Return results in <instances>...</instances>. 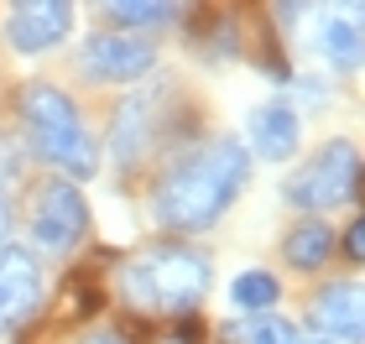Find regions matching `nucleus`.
<instances>
[{"label": "nucleus", "mask_w": 365, "mask_h": 344, "mask_svg": "<svg viewBox=\"0 0 365 344\" xmlns=\"http://www.w3.org/2000/svg\"><path fill=\"white\" fill-rule=\"evenodd\" d=\"M245 177H251V152L235 136H214L193 152L173 157V167L157 177L152 219L173 235H198V229L225 219V209L240 199Z\"/></svg>", "instance_id": "obj_1"}, {"label": "nucleus", "mask_w": 365, "mask_h": 344, "mask_svg": "<svg viewBox=\"0 0 365 344\" xmlns=\"http://www.w3.org/2000/svg\"><path fill=\"white\" fill-rule=\"evenodd\" d=\"M209 282H214L209 256L193 251V245H178V240L136 251L115 276L120 298L130 308H141V313H188L209 292Z\"/></svg>", "instance_id": "obj_2"}, {"label": "nucleus", "mask_w": 365, "mask_h": 344, "mask_svg": "<svg viewBox=\"0 0 365 344\" xmlns=\"http://www.w3.org/2000/svg\"><path fill=\"white\" fill-rule=\"evenodd\" d=\"M16 120H21V130H26L31 157L63 167L68 183H73V177L89 183V177L99 172V146L84 130V120H78V105L58 84H47V78L21 84V94H16Z\"/></svg>", "instance_id": "obj_3"}, {"label": "nucleus", "mask_w": 365, "mask_h": 344, "mask_svg": "<svg viewBox=\"0 0 365 344\" xmlns=\"http://www.w3.org/2000/svg\"><path fill=\"white\" fill-rule=\"evenodd\" d=\"M178 110H182V94L178 84H168V78H157V84L136 89L130 100L115 105V125H110V162L115 167H141L152 152H162V146L178 141Z\"/></svg>", "instance_id": "obj_4"}, {"label": "nucleus", "mask_w": 365, "mask_h": 344, "mask_svg": "<svg viewBox=\"0 0 365 344\" xmlns=\"http://www.w3.org/2000/svg\"><path fill=\"white\" fill-rule=\"evenodd\" d=\"M282 199L303 214H319V209H339L360 199V152L355 141H329L319 146L303 167H297L287 183H282Z\"/></svg>", "instance_id": "obj_5"}, {"label": "nucleus", "mask_w": 365, "mask_h": 344, "mask_svg": "<svg viewBox=\"0 0 365 344\" xmlns=\"http://www.w3.org/2000/svg\"><path fill=\"white\" fill-rule=\"evenodd\" d=\"M26 224H31V240L42 251H73L78 240L89 235V204L78 183L68 177H42L31 188V209H26Z\"/></svg>", "instance_id": "obj_6"}, {"label": "nucleus", "mask_w": 365, "mask_h": 344, "mask_svg": "<svg viewBox=\"0 0 365 344\" xmlns=\"http://www.w3.org/2000/svg\"><path fill=\"white\" fill-rule=\"evenodd\" d=\"M78 68L94 84H136V78H146L157 68V42L130 37V31H99V37L84 42Z\"/></svg>", "instance_id": "obj_7"}, {"label": "nucleus", "mask_w": 365, "mask_h": 344, "mask_svg": "<svg viewBox=\"0 0 365 344\" xmlns=\"http://www.w3.org/2000/svg\"><path fill=\"white\" fill-rule=\"evenodd\" d=\"M73 31V6L68 0H21V6L6 11V42L21 58L47 53Z\"/></svg>", "instance_id": "obj_8"}, {"label": "nucleus", "mask_w": 365, "mask_h": 344, "mask_svg": "<svg viewBox=\"0 0 365 344\" xmlns=\"http://www.w3.org/2000/svg\"><path fill=\"white\" fill-rule=\"evenodd\" d=\"M308 329L319 334V344H360V334H365L360 282H329L308 303Z\"/></svg>", "instance_id": "obj_9"}, {"label": "nucleus", "mask_w": 365, "mask_h": 344, "mask_svg": "<svg viewBox=\"0 0 365 344\" xmlns=\"http://www.w3.org/2000/svg\"><path fill=\"white\" fill-rule=\"evenodd\" d=\"M42 303V266L26 245H0V329L21 323Z\"/></svg>", "instance_id": "obj_10"}, {"label": "nucleus", "mask_w": 365, "mask_h": 344, "mask_svg": "<svg viewBox=\"0 0 365 344\" xmlns=\"http://www.w3.org/2000/svg\"><path fill=\"white\" fill-rule=\"evenodd\" d=\"M245 141H251V152L261 162H287L297 152V141H303V120H297L292 105H256L245 115Z\"/></svg>", "instance_id": "obj_11"}, {"label": "nucleus", "mask_w": 365, "mask_h": 344, "mask_svg": "<svg viewBox=\"0 0 365 344\" xmlns=\"http://www.w3.org/2000/svg\"><path fill=\"white\" fill-rule=\"evenodd\" d=\"M319 53L324 63L334 73H355L360 68V21H355V11H329L324 16V26H319Z\"/></svg>", "instance_id": "obj_12"}, {"label": "nucleus", "mask_w": 365, "mask_h": 344, "mask_svg": "<svg viewBox=\"0 0 365 344\" xmlns=\"http://www.w3.org/2000/svg\"><path fill=\"white\" fill-rule=\"evenodd\" d=\"M282 256H287L292 271H319L329 256H334V229L324 219H303L287 229V240H282Z\"/></svg>", "instance_id": "obj_13"}, {"label": "nucleus", "mask_w": 365, "mask_h": 344, "mask_svg": "<svg viewBox=\"0 0 365 344\" xmlns=\"http://www.w3.org/2000/svg\"><path fill=\"white\" fill-rule=\"evenodd\" d=\"M230 298H235V308H245V313H267V308L282 298V282L272 271H240L235 287H230Z\"/></svg>", "instance_id": "obj_14"}, {"label": "nucleus", "mask_w": 365, "mask_h": 344, "mask_svg": "<svg viewBox=\"0 0 365 344\" xmlns=\"http://www.w3.org/2000/svg\"><path fill=\"white\" fill-rule=\"evenodd\" d=\"M225 334L235 344H297L292 323L287 318H272V313H251L245 323H225Z\"/></svg>", "instance_id": "obj_15"}, {"label": "nucleus", "mask_w": 365, "mask_h": 344, "mask_svg": "<svg viewBox=\"0 0 365 344\" xmlns=\"http://www.w3.org/2000/svg\"><path fill=\"white\" fill-rule=\"evenodd\" d=\"M105 16H110L115 26H168L178 11H173V6H130V0L120 6V0H110Z\"/></svg>", "instance_id": "obj_16"}, {"label": "nucleus", "mask_w": 365, "mask_h": 344, "mask_svg": "<svg viewBox=\"0 0 365 344\" xmlns=\"http://www.w3.org/2000/svg\"><path fill=\"white\" fill-rule=\"evenodd\" d=\"M99 303H105V292H99L94 282H84V276H73V282H68V298H63V313H58V318H89Z\"/></svg>", "instance_id": "obj_17"}, {"label": "nucleus", "mask_w": 365, "mask_h": 344, "mask_svg": "<svg viewBox=\"0 0 365 344\" xmlns=\"http://www.w3.org/2000/svg\"><path fill=\"white\" fill-rule=\"evenodd\" d=\"M360 235H365V229H360V219H355L350 229H344V245H339V251L350 256V261H360V251H365V245H360Z\"/></svg>", "instance_id": "obj_18"}, {"label": "nucleus", "mask_w": 365, "mask_h": 344, "mask_svg": "<svg viewBox=\"0 0 365 344\" xmlns=\"http://www.w3.org/2000/svg\"><path fill=\"white\" fill-rule=\"evenodd\" d=\"M6 229H11V209H6V193H0V245H6Z\"/></svg>", "instance_id": "obj_19"}, {"label": "nucleus", "mask_w": 365, "mask_h": 344, "mask_svg": "<svg viewBox=\"0 0 365 344\" xmlns=\"http://www.w3.org/2000/svg\"><path fill=\"white\" fill-rule=\"evenodd\" d=\"M84 344H125V339H120V334H89Z\"/></svg>", "instance_id": "obj_20"}, {"label": "nucleus", "mask_w": 365, "mask_h": 344, "mask_svg": "<svg viewBox=\"0 0 365 344\" xmlns=\"http://www.w3.org/2000/svg\"><path fill=\"white\" fill-rule=\"evenodd\" d=\"M297 344H319V339H297Z\"/></svg>", "instance_id": "obj_21"}]
</instances>
